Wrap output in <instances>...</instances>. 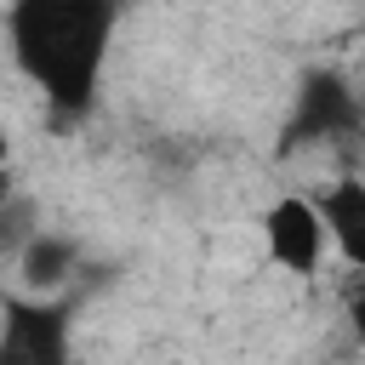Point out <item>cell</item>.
I'll list each match as a JSON object with an SVG mask.
<instances>
[{
  "label": "cell",
  "mask_w": 365,
  "mask_h": 365,
  "mask_svg": "<svg viewBox=\"0 0 365 365\" xmlns=\"http://www.w3.org/2000/svg\"><path fill=\"white\" fill-rule=\"evenodd\" d=\"M120 11L125 0H11L6 6L11 63L57 120L91 114Z\"/></svg>",
  "instance_id": "obj_1"
},
{
  "label": "cell",
  "mask_w": 365,
  "mask_h": 365,
  "mask_svg": "<svg viewBox=\"0 0 365 365\" xmlns=\"http://www.w3.org/2000/svg\"><path fill=\"white\" fill-rule=\"evenodd\" d=\"M6 331H0V359L23 365H51L68 354V302L57 297H0Z\"/></svg>",
  "instance_id": "obj_2"
},
{
  "label": "cell",
  "mask_w": 365,
  "mask_h": 365,
  "mask_svg": "<svg viewBox=\"0 0 365 365\" xmlns=\"http://www.w3.org/2000/svg\"><path fill=\"white\" fill-rule=\"evenodd\" d=\"M262 245H268V257L285 274H302V279H314L319 262H325V251H331L325 222H319V211H314L308 194H285V200H274L262 211Z\"/></svg>",
  "instance_id": "obj_3"
},
{
  "label": "cell",
  "mask_w": 365,
  "mask_h": 365,
  "mask_svg": "<svg viewBox=\"0 0 365 365\" xmlns=\"http://www.w3.org/2000/svg\"><path fill=\"white\" fill-rule=\"evenodd\" d=\"M359 125V108H354V91L331 74L308 80L302 86V103H297V120H291V143H325V137H354Z\"/></svg>",
  "instance_id": "obj_4"
},
{
  "label": "cell",
  "mask_w": 365,
  "mask_h": 365,
  "mask_svg": "<svg viewBox=\"0 0 365 365\" xmlns=\"http://www.w3.org/2000/svg\"><path fill=\"white\" fill-rule=\"evenodd\" d=\"M17 279L29 297H57L68 279H74V262H80V245L68 234H51V228H34L17 251Z\"/></svg>",
  "instance_id": "obj_5"
},
{
  "label": "cell",
  "mask_w": 365,
  "mask_h": 365,
  "mask_svg": "<svg viewBox=\"0 0 365 365\" xmlns=\"http://www.w3.org/2000/svg\"><path fill=\"white\" fill-rule=\"evenodd\" d=\"M314 211L325 222V240L342 251V262L359 268L365 262V182L359 177H336L331 188H319Z\"/></svg>",
  "instance_id": "obj_6"
},
{
  "label": "cell",
  "mask_w": 365,
  "mask_h": 365,
  "mask_svg": "<svg viewBox=\"0 0 365 365\" xmlns=\"http://www.w3.org/2000/svg\"><path fill=\"white\" fill-rule=\"evenodd\" d=\"M34 228H40V211H34V200L11 188V194H6V205H0V257H11V251H17V245L34 234Z\"/></svg>",
  "instance_id": "obj_7"
},
{
  "label": "cell",
  "mask_w": 365,
  "mask_h": 365,
  "mask_svg": "<svg viewBox=\"0 0 365 365\" xmlns=\"http://www.w3.org/2000/svg\"><path fill=\"white\" fill-rule=\"evenodd\" d=\"M11 188H17V177H11V160H6V165H0V205H6V194H11Z\"/></svg>",
  "instance_id": "obj_8"
},
{
  "label": "cell",
  "mask_w": 365,
  "mask_h": 365,
  "mask_svg": "<svg viewBox=\"0 0 365 365\" xmlns=\"http://www.w3.org/2000/svg\"><path fill=\"white\" fill-rule=\"evenodd\" d=\"M11 160V137H6V125H0V165Z\"/></svg>",
  "instance_id": "obj_9"
}]
</instances>
